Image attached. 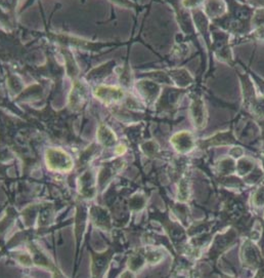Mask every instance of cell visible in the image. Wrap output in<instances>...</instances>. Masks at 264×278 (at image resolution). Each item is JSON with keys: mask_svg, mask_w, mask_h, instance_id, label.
Returning <instances> with one entry per match:
<instances>
[{"mask_svg": "<svg viewBox=\"0 0 264 278\" xmlns=\"http://www.w3.org/2000/svg\"><path fill=\"white\" fill-rule=\"evenodd\" d=\"M86 90L82 82L76 81L69 95V106L71 109L80 110L86 101Z\"/></svg>", "mask_w": 264, "mask_h": 278, "instance_id": "3957f363", "label": "cell"}, {"mask_svg": "<svg viewBox=\"0 0 264 278\" xmlns=\"http://www.w3.org/2000/svg\"><path fill=\"white\" fill-rule=\"evenodd\" d=\"M190 112H191V116L194 121V124L199 127H202L205 124V118H206L205 108H204V105L202 104V102L194 101L191 105Z\"/></svg>", "mask_w": 264, "mask_h": 278, "instance_id": "5b68a950", "label": "cell"}, {"mask_svg": "<svg viewBox=\"0 0 264 278\" xmlns=\"http://www.w3.org/2000/svg\"><path fill=\"white\" fill-rule=\"evenodd\" d=\"M111 254L108 253H103V254H94L93 257V267H92V271L93 274L95 276V278H98L100 276V274H102V272L104 271V269L106 268L107 264H108V260H109Z\"/></svg>", "mask_w": 264, "mask_h": 278, "instance_id": "52a82bcc", "label": "cell"}, {"mask_svg": "<svg viewBox=\"0 0 264 278\" xmlns=\"http://www.w3.org/2000/svg\"><path fill=\"white\" fill-rule=\"evenodd\" d=\"M45 161L51 170L69 171L73 167V161L71 157L59 149H47L45 153Z\"/></svg>", "mask_w": 264, "mask_h": 278, "instance_id": "6da1fadb", "label": "cell"}, {"mask_svg": "<svg viewBox=\"0 0 264 278\" xmlns=\"http://www.w3.org/2000/svg\"><path fill=\"white\" fill-rule=\"evenodd\" d=\"M171 142L179 152H187L193 147V141L192 136L189 132H179L173 135L171 138Z\"/></svg>", "mask_w": 264, "mask_h": 278, "instance_id": "277c9868", "label": "cell"}, {"mask_svg": "<svg viewBox=\"0 0 264 278\" xmlns=\"http://www.w3.org/2000/svg\"><path fill=\"white\" fill-rule=\"evenodd\" d=\"M94 94L102 102L111 104L114 102H118L120 101L123 95L124 92L121 88L116 87V86H98L95 88L94 90Z\"/></svg>", "mask_w": 264, "mask_h": 278, "instance_id": "7a4b0ae2", "label": "cell"}, {"mask_svg": "<svg viewBox=\"0 0 264 278\" xmlns=\"http://www.w3.org/2000/svg\"><path fill=\"white\" fill-rule=\"evenodd\" d=\"M80 190L85 197H92L94 195V187L90 172H86L80 177Z\"/></svg>", "mask_w": 264, "mask_h": 278, "instance_id": "ba28073f", "label": "cell"}, {"mask_svg": "<svg viewBox=\"0 0 264 278\" xmlns=\"http://www.w3.org/2000/svg\"><path fill=\"white\" fill-rule=\"evenodd\" d=\"M120 278H134V276H133V274H132L131 272L127 271V272H124V273L120 276Z\"/></svg>", "mask_w": 264, "mask_h": 278, "instance_id": "30bf717a", "label": "cell"}, {"mask_svg": "<svg viewBox=\"0 0 264 278\" xmlns=\"http://www.w3.org/2000/svg\"><path fill=\"white\" fill-rule=\"evenodd\" d=\"M97 136H98L99 142L105 147L113 146L117 142V138L114 132L104 124H101L99 126L98 131H97Z\"/></svg>", "mask_w": 264, "mask_h": 278, "instance_id": "8992f818", "label": "cell"}, {"mask_svg": "<svg viewBox=\"0 0 264 278\" xmlns=\"http://www.w3.org/2000/svg\"><path fill=\"white\" fill-rule=\"evenodd\" d=\"M143 256L142 255H139V254H135L133 255L130 260H129V267L135 271V270H138L142 265H143Z\"/></svg>", "mask_w": 264, "mask_h": 278, "instance_id": "9c48e42d", "label": "cell"}]
</instances>
